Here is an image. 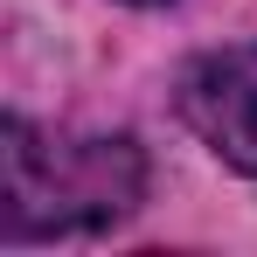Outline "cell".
I'll return each instance as SVG.
<instances>
[{"instance_id": "cell-1", "label": "cell", "mask_w": 257, "mask_h": 257, "mask_svg": "<svg viewBox=\"0 0 257 257\" xmlns=\"http://www.w3.org/2000/svg\"><path fill=\"white\" fill-rule=\"evenodd\" d=\"M7 202H0V236L35 243V236H90L104 222L139 209L146 195V160L132 139H56L28 118H7Z\"/></svg>"}, {"instance_id": "cell-2", "label": "cell", "mask_w": 257, "mask_h": 257, "mask_svg": "<svg viewBox=\"0 0 257 257\" xmlns=\"http://www.w3.org/2000/svg\"><path fill=\"white\" fill-rule=\"evenodd\" d=\"M181 118L222 167L257 174V42L195 56L181 70Z\"/></svg>"}, {"instance_id": "cell-3", "label": "cell", "mask_w": 257, "mask_h": 257, "mask_svg": "<svg viewBox=\"0 0 257 257\" xmlns=\"http://www.w3.org/2000/svg\"><path fill=\"white\" fill-rule=\"evenodd\" d=\"M139 7H146V0H139Z\"/></svg>"}]
</instances>
